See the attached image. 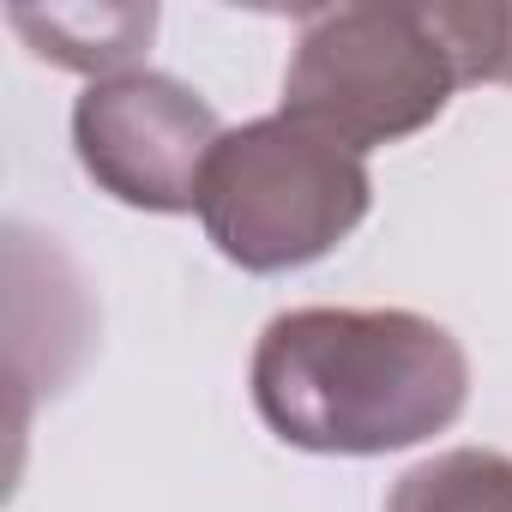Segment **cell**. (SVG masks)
Returning <instances> with one entry per match:
<instances>
[{
	"label": "cell",
	"mask_w": 512,
	"mask_h": 512,
	"mask_svg": "<svg viewBox=\"0 0 512 512\" xmlns=\"http://www.w3.org/2000/svg\"><path fill=\"white\" fill-rule=\"evenodd\" d=\"M247 386L284 446L380 458L464 416L470 356L440 320L410 308H290L253 344Z\"/></svg>",
	"instance_id": "1"
},
{
	"label": "cell",
	"mask_w": 512,
	"mask_h": 512,
	"mask_svg": "<svg viewBox=\"0 0 512 512\" xmlns=\"http://www.w3.org/2000/svg\"><path fill=\"white\" fill-rule=\"evenodd\" d=\"M368 205L374 175L362 151L284 109L229 127L199 181V223L241 272H296L326 260Z\"/></svg>",
	"instance_id": "2"
},
{
	"label": "cell",
	"mask_w": 512,
	"mask_h": 512,
	"mask_svg": "<svg viewBox=\"0 0 512 512\" xmlns=\"http://www.w3.org/2000/svg\"><path fill=\"white\" fill-rule=\"evenodd\" d=\"M458 91L434 7H326L302 19L284 73V115L350 151L398 145L440 121Z\"/></svg>",
	"instance_id": "3"
},
{
	"label": "cell",
	"mask_w": 512,
	"mask_h": 512,
	"mask_svg": "<svg viewBox=\"0 0 512 512\" xmlns=\"http://www.w3.org/2000/svg\"><path fill=\"white\" fill-rule=\"evenodd\" d=\"M217 139V109L151 67L91 79L73 103V151L85 175L133 211H199V181Z\"/></svg>",
	"instance_id": "4"
},
{
	"label": "cell",
	"mask_w": 512,
	"mask_h": 512,
	"mask_svg": "<svg viewBox=\"0 0 512 512\" xmlns=\"http://www.w3.org/2000/svg\"><path fill=\"white\" fill-rule=\"evenodd\" d=\"M13 31H25L31 49L55 67L115 79L133 73V61L145 55L157 31V7H49V13L13 7Z\"/></svg>",
	"instance_id": "5"
},
{
	"label": "cell",
	"mask_w": 512,
	"mask_h": 512,
	"mask_svg": "<svg viewBox=\"0 0 512 512\" xmlns=\"http://www.w3.org/2000/svg\"><path fill=\"white\" fill-rule=\"evenodd\" d=\"M386 512H512V458L488 446L434 452L392 482Z\"/></svg>",
	"instance_id": "6"
},
{
	"label": "cell",
	"mask_w": 512,
	"mask_h": 512,
	"mask_svg": "<svg viewBox=\"0 0 512 512\" xmlns=\"http://www.w3.org/2000/svg\"><path fill=\"white\" fill-rule=\"evenodd\" d=\"M434 31L452 49L458 85H512V0L434 7Z\"/></svg>",
	"instance_id": "7"
}]
</instances>
